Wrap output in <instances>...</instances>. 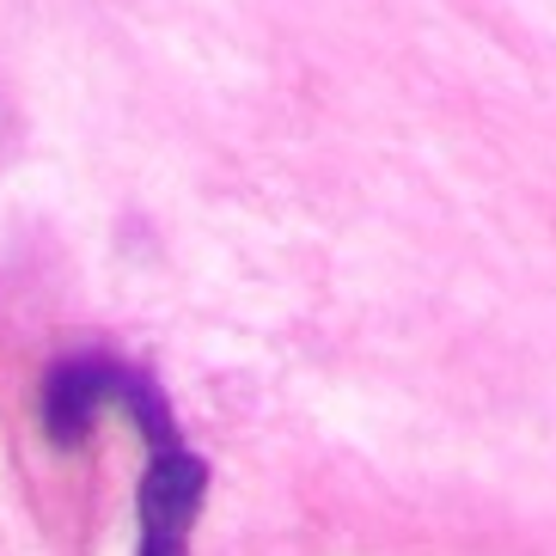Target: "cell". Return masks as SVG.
Instances as JSON below:
<instances>
[{"label":"cell","mask_w":556,"mask_h":556,"mask_svg":"<svg viewBox=\"0 0 556 556\" xmlns=\"http://www.w3.org/2000/svg\"><path fill=\"white\" fill-rule=\"evenodd\" d=\"M116 409L148 441V465H141V551L135 556H190V532H197L202 502H208V458L184 441L165 392L148 374H135L129 361L116 374Z\"/></svg>","instance_id":"obj_1"},{"label":"cell","mask_w":556,"mask_h":556,"mask_svg":"<svg viewBox=\"0 0 556 556\" xmlns=\"http://www.w3.org/2000/svg\"><path fill=\"white\" fill-rule=\"evenodd\" d=\"M116 374L123 361L111 355H62L43 374V428L55 446H80L104 409H116Z\"/></svg>","instance_id":"obj_2"}]
</instances>
